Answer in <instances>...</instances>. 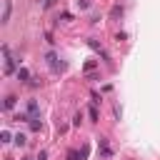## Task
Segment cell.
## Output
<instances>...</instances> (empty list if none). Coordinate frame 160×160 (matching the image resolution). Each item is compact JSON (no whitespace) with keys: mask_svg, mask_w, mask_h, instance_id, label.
Returning a JSON list of instances; mask_svg holds the SVG:
<instances>
[{"mask_svg":"<svg viewBox=\"0 0 160 160\" xmlns=\"http://www.w3.org/2000/svg\"><path fill=\"white\" fill-rule=\"evenodd\" d=\"M55 5V0H42V8H52Z\"/></svg>","mask_w":160,"mask_h":160,"instance_id":"17","label":"cell"},{"mask_svg":"<svg viewBox=\"0 0 160 160\" xmlns=\"http://www.w3.org/2000/svg\"><path fill=\"white\" fill-rule=\"evenodd\" d=\"M68 160H80V152H78V150H70V152H68Z\"/></svg>","mask_w":160,"mask_h":160,"instance_id":"13","label":"cell"},{"mask_svg":"<svg viewBox=\"0 0 160 160\" xmlns=\"http://www.w3.org/2000/svg\"><path fill=\"white\" fill-rule=\"evenodd\" d=\"M95 65H98V62H95V60H88V62H85V65H82V70H85V72H88V75H90V72H92V70H95Z\"/></svg>","mask_w":160,"mask_h":160,"instance_id":"10","label":"cell"},{"mask_svg":"<svg viewBox=\"0 0 160 160\" xmlns=\"http://www.w3.org/2000/svg\"><path fill=\"white\" fill-rule=\"evenodd\" d=\"M25 112H28L30 118H40V108H38V100H28V105H25Z\"/></svg>","mask_w":160,"mask_h":160,"instance_id":"3","label":"cell"},{"mask_svg":"<svg viewBox=\"0 0 160 160\" xmlns=\"http://www.w3.org/2000/svg\"><path fill=\"white\" fill-rule=\"evenodd\" d=\"M10 12H12V5H10V0H5V2H2V25H8Z\"/></svg>","mask_w":160,"mask_h":160,"instance_id":"4","label":"cell"},{"mask_svg":"<svg viewBox=\"0 0 160 160\" xmlns=\"http://www.w3.org/2000/svg\"><path fill=\"white\" fill-rule=\"evenodd\" d=\"M88 45H90V50H95V52H98V55H100V58H102L105 62H110V55H108V52L102 50V45H100V42L95 40V38H88Z\"/></svg>","mask_w":160,"mask_h":160,"instance_id":"1","label":"cell"},{"mask_svg":"<svg viewBox=\"0 0 160 160\" xmlns=\"http://www.w3.org/2000/svg\"><path fill=\"white\" fill-rule=\"evenodd\" d=\"M25 142H28V138H25L22 132H18V135H15V145H18V148H22Z\"/></svg>","mask_w":160,"mask_h":160,"instance_id":"11","label":"cell"},{"mask_svg":"<svg viewBox=\"0 0 160 160\" xmlns=\"http://www.w3.org/2000/svg\"><path fill=\"white\" fill-rule=\"evenodd\" d=\"M122 12H125V10H122L120 5H112V10H110V18H122Z\"/></svg>","mask_w":160,"mask_h":160,"instance_id":"9","label":"cell"},{"mask_svg":"<svg viewBox=\"0 0 160 160\" xmlns=\"http://www.w3.org/2000/svg\"><path fill=\"white\" fill-rule=\"evenodd\" d=\"M100 152H102V158H110V155H112V150L108 148V142H105V138H100Z\"/></svg>","mask_w":160,"mask_h":160,"instance_id":"6","label":"cell"},{"mask_svg":"<svg viewBox=\"0 0 160 160\" xmlns=\"http://www.w3.org/2000/svg\"><path fill=\"white\" fill-rule=\"evenodd\" d=\"M80 122H82V112H78V115H75V120H72V125H80Z\"/></svg>","mask_w":160,"mask_h":160,"instance_id":"16","label":"cell"},{"mask_svg":"<svg viewBox=\"0 0 160 160\" xmlns=\"http://www.w3.org/2000/svg\"><path fill=\"white\" fill-rule=\"evenodd\" d=\"M2 72H5V75L18 72V60H15L12 55H5V68H2Z\"/></svg>","mask_w":160,"mask_h":160,"instance_id":"2","label":"cell"},{"mask_svg":"<svg viewBox=\"0 0 160 160\" xmlns=\"http://www.w3.org/2000/svg\"><path fill=\"white\" fill-rule=\"evenodd\" d=\"M15 102H18V98H15V95H8V98H5V105H2V108H5V110H12V108H15Z\"/></svg>","mask_w":160,"mask_h":160,"instance_id":"7","label":"cell"},{"mask_svg":"<svg viewBox=\"0 0 160 160\" xmlns=\"http://www.w3.org/2000/svg\"><path fill=\"white\" fill-rule=\"evenodd\" d=\"M28 88H40V80H38V78H30V80H28Z\"/></svg>","mask_w":160,"mask_h":160,"instance_id":"12","label":"cell"},{"mask_svg":"<svg viewBox=\"0 0 160 160\" xmlns=\"http://www.w3.org/2000/svg\"><path fill=\"white\" fill-rule=\"evenodd\" d=\"M30 130H42V122H40V118H30Z\"/></svg>","mask_w":160,"mask_h":160,"instance_id":"8","label":"cell"},{"mask_svg":"<svg viewBox=\"0 0 160 160\" xmlns=\"http://www.w3.org/2000/svg\"><path fill=\"white\" fill-rule=\"evenodd\" d=\"M15 75H18V80H20L22 85H28V80H30V70H28V68H18Z\"/></svg>","mask_w":160,"mask_h":160,"instance_id":"5","label":"cell"},{"mask_svg":"<svg viewBox=\"0 0 160 160\" xmlns=\"http://www.w3.org/2000/svg\"><path fill=\"white\" fill-rule=\"evenodd\" d=\"M35 160H48V150H40V152H38V158H35Z\"/></svg>","mask_w":160,"mask_h":160,"instance_id":"15","label":"cell"},{"mask_svg":"<svg viewBox=\"0 0 160 160\" xmlns=\"http://www.w3.org/2000/svg\"><path fill=\"white\" fill-rule=\"evenodd\" d=\"M78 8H80V10H85V8H90V0H78Z\"/></svg>","mask_w":160,"mask_h":160,"instance_id":"14","label":"cell"}]
</instances>
